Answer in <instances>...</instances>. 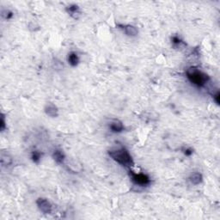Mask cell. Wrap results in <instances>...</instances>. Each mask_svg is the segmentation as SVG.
I'll return each mask as SVG.
<instances>
[{
    "instance_id": "7a4b0ae2",
    "label": "cell",
    "mask_w": 220,
    "mask_h": 220,
    "mask_svg": "<svg viewBox=\"0 0 220 220\" xmlns=\"http://www.w3.org/2000/svg\"><path fill=\"white\" fill-rule=\"evenodd\" d=\"M187 77L190 82L197 86H203L208 81V76L203 72L191 69L187 72Z\"/></svg>"
},
{
    "instance_id": "8fae6325",
    "label": "cell",
    "mask_w": 220,
    "mask_h": 220,
    "mask_svg": "<svg viewBox=\"0 0 220 220\" xmlns=\"http://www.w3.org/2000/svg\"><path fill=\"white\" fill-rule=\"evenodd\" d=\"M77 11H78V8H77V6L76 5H72V6H70L69 7V10H68V11L69 13L71 14V15H73V14H77Z\"/></svg>"
},
{
    "instance_id": "9c48e42d",
    "label": "cell",
    "mask_w": 220,
    "mask_h": 220,
    "mask_svg": "<svg viewBox=\"0 0 220 220\" xmlns=\"http://www.w3.org/2000/svg\"><path fill=\"white\" fill-rule=\"evenodd\" d=\"M68 61L72 66H77L78 63V57L76 54H71L68 57Z\"/></svg>"
},
{
    "instance_id": "277c9868",
    "label": "cell",
    "mask_w": 220,
    "mask_h": 220,
    "mask_svg": "<svg viewBox=\"0 0 220 220\" xmlns=\"http://www.w3.org/2000/svg\"><path fill=\"white\" fill-rule=\"evenodd\" d=\"M37 206L39 209L44 213H50L52 211L51 204L46 199H39L37 200Z\"/></svg>"
},
{
    "instance_id": "52a82bcc",
    "label": "cell",
    "mask_w": 220,
    "mask_h": 220,
    "mask_svg": "<svg viewBox=\"0 0 220 220\" xmlns=\"http://www.w3.org/2000/svg\"><path fill=\"white\" fill-rule=\"evenodd\" d=\"M190 181L193 184H200L202 181V175L200 173H194L191 175Z\"/></svg>"
},
{
    "instance_id": "ba28073f",
    "label": "cell",
    "mask_w": 220,
    "mask_h": 220,
    "mask_svg": "<svg viewBox=\"0 0 220 220\" xmlns=\"http://www.w3.org/2000/svg\"><path fill=\"white\" fill-rule=\"evenodd\" d=\"M46 113H48L49 116L51 117H55L58 115V110L57 107L54 105H49L47 108H46Z\"/></svg>"
},
{
    "instance_id": "5b68a950",
    "label": "cell",
    "mask_w": 220,
    "mask_h": 220,
    "mask_svg": "<svg viewBox=\"0 0 220 220\" xmlns=\"http://www.w3.org/2000/svg\"><path fill=\"white\" fill-rule=\"evenodd\" d=\"M123 29L125 31V34L128 35V36H135L138 35V29L135 27H133L132 25H125V26H123Z\"/></svg>"
},
{
    "instance_id": "7c38bea8",
    "label": "cell",
    "mask_w": 220,
    "mask_h": 220,
    "mask_svg": "<svg viewBox=\"0 0 220 220\" xmlns=\"http://www.w3.org/2000/svg\"><path fill=\"white\" fill-rule=\"evenodd\" d=\"M39 158H40V154L37 153V152H35V153H34V156H33V159H34V161L39 160Z\"/></svg>"
},
{
    "instance_id": "8992f818",
    "label": "cell",
    "mask_w": 220,
    "mask_h": 220,
    "mask_svg": "<svg viewBox=\"0 0 220 220\" xmlns=\"http://www.w3.org/2000/svg\"><path fill=\"white\" fill-rule=\"evenodd\" d=\"M123 128H124V126L122 125V123L119 121H114L113 123H111V125H110V129L113 132H121L123 130Z\"/></svg>"
},
{
    "instance_id": "30bf717a",
    "label": "cell",
    "mask_w": 220,
    "mask_h": 220,
    "mask_svg": "<svg viewBox=\"0 0 220 220\" xmlns=\"http://www.w3.org/2000/svg\"><path fill=\"white\" fill-rule=\"evenodd\" d=\"M54 158L57 163H60L64 160V154L60 150H56V151H54Z\"/></svg>"
},
{
    "instance_id": "3957f363",
    "label": "cell",
    "mask_w": 220,
    "mask_h": 220,
    "mask_svg": "<svg viewBox=\"0 0 220 220\" xmlns=\"http://www.w3.org/2000/svg\"><path fill=\"white\" fill-rule=\"evenodd\" d=\"M132 179L135 184L140 185V186H145L150 183V179L147 175L144 174H132Z\"/></svg>"
},
{
    "instance_id": "6da1fadb",
    "label": "cell",
    "mask_w": 220,
    "mask_h": 220,
    "mask_svg": "<svg viewBox=\"0 0 220 220\" xmlns=\"http://www.w3.org/2000/svg\"><path fill=\"white\" fill-rule=\"evenodd\" d=\"M109 156L113 158V160L119 163V164L125 167H132L133 165L132 158L128 153L127 150L125 149H119L115 150H110Z\"/></svg>"
},
{
    "instance_id": "4fadbf2b",
    "label": "cell",
    "mask_w": 220,
    "mask_h": 220,
    "mask_svg": "<svg viewBox=\"0 0 220 220\" xmlns=\"http://www.w3.org/2000/svg\"><path fill=\"white\" fill-rule=\"evenodd\" d=\"M1 129L4 130L5 129V119H4V117L2 116L1 118Z\"/></svg>"
}]
</instances>
